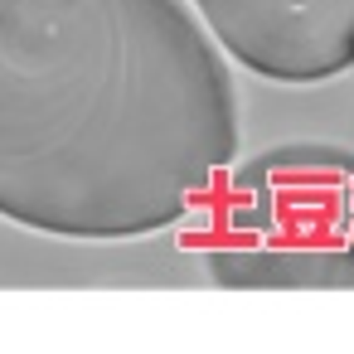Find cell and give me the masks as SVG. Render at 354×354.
Listing matches in <instances>:
<instances>
[{
    "label": "cell",
    "instance_id": "3",
    "mask_svg": "<svg viewBox=\"0 0 354 354\" xmlns=\"http://www.w3.org/2000/svg\"><path fill=\"white\" fill-rule=\"evenodd\" d=\"M233 64L272 83H325L354 68V0H194Z\"/></svg>",
    "mask_w": 354,
    "mask_h": 354
},
{
    "label": "cell",
    "instance_id": "2",
    "mask_svg": "<svg viewBox=\"0 0 354 354\" xmlns=\"http://www.w3.org/2000/svg\"><path fill=\"white\" fill-rule=\"evenodd\" d=\"M199 252L223 291H354V151L296 141L233 165Z\"/></svg>",
    "mask_w": 354,
    "mask_h": 354
},
{
    "label": "cell",
    "instance_id": "1",
    "mask_svg": "<svg viewBox=\"0 0 354 354\" xmlns=\"http://www.w3.org/2000/svg\"><path fill=\"white\" fill-rule=\"evenodd\" d=\"M238 160V88L185 0H0V218L146 238Z\"/></svg>",
    "mask_w": 354,
    "mask_h": 354
}]
</instances>
